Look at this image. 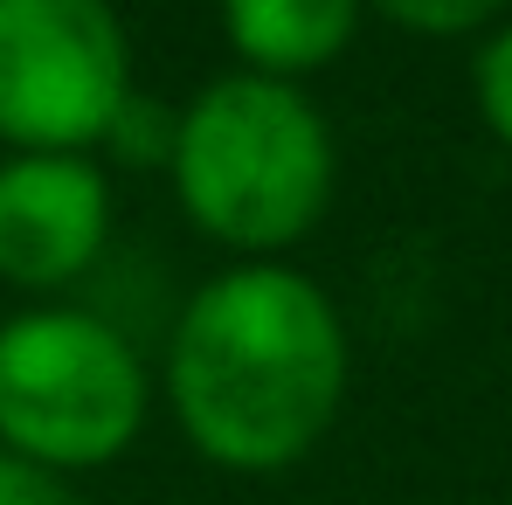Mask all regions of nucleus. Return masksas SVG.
<instances>
[{
  "mask_svg": "<svg viewBox=\"0 0 512 505\" xmlns=\"http://www.w3.org/2000/svg\"><path fill=\"white\" fill-rule=\"evenodd\" d=\"M353 346L333 298L284 263L215 270L173 319L167 402L180 436L222 471L305 464L346 409Z\"/></svg>",
  "mask_w": 512,
  "mask_h": 505,
  "instance_id": "1",
  "label": "nucleus"
},
{
  "mask_svg": "<svg viewBox=\"0 0 512 505\" xmlns=\"http://www.w3.org/2000/svg\"><path fill=\"white\" fill-rule=\"evenodd\" d=\"M173 194L187 222L243 263H277L333 208L340 153L326 111L298 84L229 70L173 111Z\"/></svg>",
  "mask_w": 512,
  "mask_h": 505,
  "instance_id": "2",
  "label": "nucleus"
},
{
  "mask_svg": "<svg viewBox=\"0 0 512 505\" xmlns=\"http://www.w3.org/2000/svg\"><path fill=\"white\" fill-rule=\"evenodd\" d=\"M153 381L132 339L77 305H35L0 326V450L42 471H97L146 429Z\"/></svg>",
  "mask_w": 512,
  "mask_h": 505,
  "instance_id": "3",
  "label": "nucleus"
},
{
  "mask_svg": "<svg viewBox=\"0 0 512 505\" xmlns=\"http://www.w3.org/2000/svg\"><path fill=\"white\" fill-rule=\"evenodd\" d=\"M132 104V35L111 0H0V139L90 153Z\"/></svg>",
  "mask_w": 512,
  "mask_h": 505,
  "instance_id": "4",
  "label": "nucleus"
},
{
  "mask_svg": "<svg viewBox=\"0 0 512 505\" xmlns=\"http://www.w3.org/2000/svg\"><path fill=\"white\" fill-rule=\"evenodd\" d=\"M111 243V173L90 153L0 160V284L63 291Z\"/></svg>",
  "mask_w": 512,
  "mask_h": 505,
  "instance_id": "5",
  "label": "nucleus"
},
{
  "mask_svg": "<svg viewBox=\"0 0 512 505\" xmlns=\"http://www.w3.org/2000/svg\"><path fill=\"white\" fill-rule=\"evenodd\" d=\"M360 14H367L360 0H222V35L250 77L298 84L340 63Z\"/></svg>",
  "mask_w": 512,
  "mask_h": 505,
  "instance_id": "6",
  "label": "nucleus"
},
{
  "mask_svg": "<svg viewBox=\"0 0 512 505\" xmlns=\"http://www.w3.org/2000/svg\"><path fill=\"white\" fill-rule=\"evenodd\" d=\"M360 7L388 14L409 35H478V28H492L506 14L512 0H360Z\"/></svg>",
  "mask_w": 512,
  "mask_h": 505,
  "instance_id": "7",
  "label": "nucleus"
},
{
  "mask_svg": "<svg viewBox=\"0 0 512 505\" xmlns=\"http://www.w3.org/2000/svg\"><path fill=\"white\" fill-rule=\"evenodd\" d=\"M471 97H478V118L492 125V139L512 153V21L485 35V49L471 63Z\"/></svg>",
  "mask_w": 512,
  "mask_h": 505,
  "instance_id": "8",
  "label": "nucleus"
},
{
  "mask_svg": "<svg viewBox=\"0 0 512 505\" xmlns=\"http://www.w3.org/2000/svg\"><path fill=\"white\" fill-rule=\"evenodd\" d=\"M0 505H90L63 471H42L28 457H7L0 450Z\"/></svg>",
  "mask_w": 512,
  "mask_h": 505,
  "instance_id": "9",
  "label": "nucleus"
}]
</instances>
